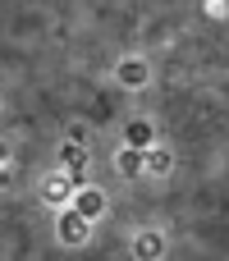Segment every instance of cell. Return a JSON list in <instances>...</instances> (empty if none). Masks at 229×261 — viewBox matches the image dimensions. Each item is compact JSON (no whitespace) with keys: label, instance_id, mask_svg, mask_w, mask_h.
Listing matches in <instances>:
<instances>
[{"label":"cell","instance_id":"obj_1","mask_svg":"<svg viewBox=\"0 0 229 261\" xmlns=\"http://www.w3.org/2000/svg\"><path fill=\"white\" fill-rule=\"evenodd\" d=\"M119 83H147V64L142 60H124L119 64Z\"/></svg>","mask_w":229,"mask_h":261},{"label":"cell","instance_id":"obj_2","mask_svg":"<svg viewBox=\"0 0 229 261\" xmlns=\"http://www.w3.org/2000/svg\"><path fill=\"white\" fill-rule=\"evenodd\" d=\"M147 138H151V124H129V142L133 147H142Z\"/></svg>","mask_w":229,"mask_h":261},{"label":"cell","instance_id":"obj_3","mask_svg":"<svg viewBox=\"0 0 229 261\" xmlns=\"http://www.w3.org/2000/svg\"><path fill=\"white\" fill-rule=\"evenodd\" d=\"M60 239H83V225L78 220H60Z\"/></svg>","mask_w":229,"mask_h":261}]
</instances>
